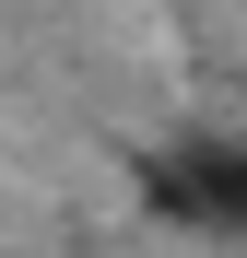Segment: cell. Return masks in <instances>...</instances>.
I'll return each mask as SVG.
<instances>
[{
	"mask_svg": "<svg viewBox=\"0 0 247 258\" xmlns=\"http://www.w3.org/2000/svg\"><path fill=\"white\" fill-rule=\"evenodd\" d=\"M141 211L177 235H247V141L235 129H188L141 164Z\"/></svg>",
	"mask_w": 247,
	"mask_h": 258,
	"instance_id": "6da1fadb",
	"label": "cell"
}]
</instances>
